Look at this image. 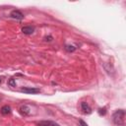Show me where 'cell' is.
I'll use <instances>...</instances> for the list:
<instances>
[{"label":"cell","instance_id":"ba28073f","mask_svg":"<svg viewBox=\"0 0 126 126\" xmlns=\"http://www.w3.org/2000/svg\"><path fill=\"white\" fill-rule=\"evenodd\" d=\"M11 107L9 106V105H4V106H2L1 107V109H0V112L3 114V115H7V114H10L11 113Z\"/></svg>","mask_w":126,"mask_h":126},{"label":"cell","instance_id":"52a82bcc","mask_svg":"<svg viewBox=\"0 0 126 126\" xmlns=\"http://www.w3.org/2000/svg\"><path fill=\"white\" fill-rule=\"evenodd\" d=\"M20 112L23 115H29L30 112H31V109H30V107L28 105H22L20 107Z\"/></svg>","mask_w":126,"mask_h":126},{"label":"cell","instance_id":"30bf717a","mask_svg":"<svg viewBox=\"0 0 126 126\" xmlns=\"http://www.w3.org/2000/svg\"><path fill=\"white\" fill-rule=\"evenodd\" d=\"M8 85H9L10 87H16V86H17V84H16L15 79H10V80L8 81Z\"/></svg>","mask_w":126,"mask_h":126},{"label":"cell","instance_id":"7a4b0ae2","mask_svg":"<svg viewBox=\"0 0 126 126\" xmlns=\"http://www.w3.org/2000/svg\"><path fill=\"white\" fill-rule=\"evenodd\" d=\"M21 92L26 94H38L40 90L38 88H31V87H24L21 89Z\"/></svg>","mask_w":126,"mask_h":126},{"label":"cell","instance_id":"4fadbf2b","mask_svg":"<svg viewBox=\"0 0 126 126\" xmlns=\"http://www.w3.org/2000/svg\"><path fill=\"white\" fill-rule=\"evenodd\" d=\"M0 83H1V79H0Z\"/></svg>","mask_w":126,"mask_h":126},{"label":"cell","instance_id":"7c38bea8","mask_svg":"<svg viewBox=\"0 0 126 126\" xmlns=\"http://www.w3.org/2000/svg\"><path fill=\"white\" fill-rule=\"evenodd\" d=\"M79 126H88V124H87L84 120L80 119V120H79Z\"/></svg>","mask_w":126,"mask_h":126},{"label":"cell","instance_id":"9c48e42d","mask_svg":"<svg viewBox=\"0 0 126 126\" xmlns=\"http://www.w3.org/2000/svg\"><path fill=\"white\" fill-rule=\"evenodd\" d=\"M65 49L68 51V52H73L76 50V47L73 46V45H65Z\"/></svg>","mask_w":126,"mask_h":126},{"label":"cell","instance_id":"6da1fadb","mask_svg":"<svg viewBox=\"0 0 126 126\" xmlns=\"http://www.w3.org/2000/svg\"><path fill=\"white\" fill-rule=\"evenodd\" d=\"M126 112L124 109H117L112 114V121L116 126H125Z\"/></svg>","mask_w":126,"mask_h":126},{"label":"cell","instance_id":"5b68a950","mask_svg":"<svg viewBox=\"0 0 126 126\" xmlns=\"http://www.w3.org/2000/svg\"><path fill=\"white\" fill-rule=\"evenodd\" d=\"M38 126H60L58 123H56L55 121H51V120H44V121H40L37 124Z\"/></svg>","mask_w":126,"mask_h":126},{"label":"cell","instance_id":"8fae6325","mask_svg":"<svg viewBox=\"0 0 126 126\" xmlns=\"http://www.w3.org/2000/svg\"><path fill=\"white\" fill-rule=\"evenodd\" d=\"M105 113H106V108H105V107L98 109V114H99V115H104Z\"/></svg>","mask_w":126,"mask_h":126},{"label":"cell","instance_id":"3957f363","mask_svg":"<svg viewBox=\"0 0 126 126\" xmlns=\"http://www.w3.org/2000/svg\"><path fill=\"white\" fill-rule=\"evenodd\" d=\"M10 16L13 18V19H16V20H23L24 19V14L19 11V10H13L11 13H10Z\"/></svg>","mask_w":126,"mask_h":126},{"label":"cell","instance_id":"8992f818","mask_svg":"<svg viewBox=\"0 0 126 126\" xmlns=\"http://www.w3.org/2000/svg\"><path fill=\"white\" fill-rule=\"evenodd\" d=\"M34 32V28L32 27H24L22 28V32L25 34H32Z\"/></svg>","mask_w":126,"mask_h":126},{"label":"cell","instance_id":"277c9868","mask_svg":"<svg viewBox=\"0 0 126 126\" xmlns=\"http://www.w3.org/2000/svg\"><path fill=\"white\" fill-rule=\"evenodd\" d=\"M81 109H82L83 113H85V114H90V113H92V108H91L90 105H89L87 102H85V101H82V102H81Z\"/></svg>","mask_w":126,"mask_h":126}]
</instances>
